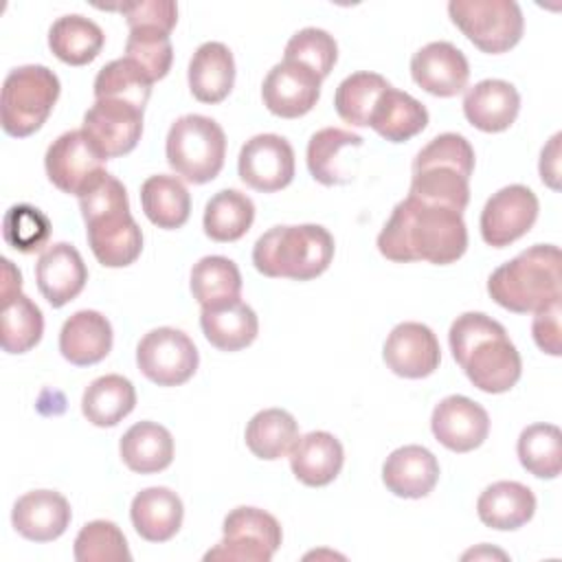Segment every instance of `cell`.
Returning a JSON list of instances; mask_svg holds the SVG:
<instances>
[{
  "instance_id": "6da1fadb",
  "label": "cell",
  "mask_w": 562,
  "mask_h": 562,
  "mask_svg": "<svg viewBox=\"0 0 562 562\" xmlns=\"http://www.w3.org/2000/svg\"><path fill=\"white\" fill-rule=\"evenodd\" d=\"M468 248V228L463 213L419 202L406 195L395 204L391 217L378 235V250L395 263L428 261L448 266L463 257Z\"/></svg>"
},
{
  "instance_id": "7a4b0ae2",
  "label": "cell",
  "mask_w": 562,
  "mask_h": 562,
  "mask_svg": "<svg viewBox=\"0 0 562 562\" xmlns=\"http://www.w3.org/2000/svg\"><path fill=\"white\" fill-rule=\"evenodd\" d=\"M452 358L483 393L509 391L522 373V360L505 327L483 312L457 316L448 331Z\"/></svg>"
},
{
  "instance_id": "3957f363",
  "label": "cell",
  "mask_w": 562,
  "mask_h": 562,
  "mask_svg": "<svg viewBox=\"0 0 562 562\" xmlns=\"http://www.w3.org/2000/svg\"><path fill=\"white\" fill-rule=\"evenodd\" d=\"M79 211L86 222L88 246L105 268H125L140 257L143 231L130 213L121 180L103 171L81 195Z\"/></svg>"
},
{
  "instance_id": "277c9868",
  "label": "cell",
  "mask_w": 562,
  "mask_h": 562,
  "mask_svg": "<svg viewBox=\"0 0 562 562\" xmlns=\"http://www.w3.org/2000/svg\"><path fill=\"white\" fill-rule=\"evenodd\" d=\"M472 171L474 149L468 138L454 132L439 134L417 151L408 195L463 213L470 202Z\"/></svg>"
},
{
  "instance_id": "5b68a950",
  "label": "cell",
  "mask_w": 562,
  "mask_h": 562,
  "mask_svg": "<svg viewBox=\"0 0 562 562\" xmlns=\"http://www.w3.org/2000/svg\"><path fill=\"white\" fill-rule=\"evenodd\" d=\"M562 255L553 244H536L498 266L487 279V294L501 307L527 314L562 299Z\"/></svg>"
},
{
  "instance_id": "8992f818",
  "label": "cell",
  "mask_w": 562,
  "mask_h": 562,
  "mask_svg": "<svg viewBox=\"0 0 562 562\" xmlns=\"http://www.w3.org/2000/svg\"><path fill=\"white\" fill-rule=\"evenodd\" d=\"M334 248L331 233L318 224L272 226L255 241L252 263L270 279L310 281L329 268Z\"/></svg>"
},
{
  "instance_id": "52a82bcc",
  "label": "cell",
  "mask_w": 562,
  "mask_h": 562,
  "mask_svg": "<svg viewBox=\"0 0 562 562\" xmlns=\"http://www.w3.org/2000/svg\"><path fill=\"white\" fill-rule=\"evenodd\" d=\"M57 75L40 64L13 68L2 83L0 123L9 136L24 138L35 134L50 116L59 99Z\"/></svg>"
},
{
  "instance_id": "ba28073f",
  "label": "cell",
  "mask_w": 562,
  "mask_h": 562,
  "mask_svg": "<svg viewBox=\"0 0 562 562\" xmlns=\"http://www.w3.org/2000/svg\"><path fill=\"white\" fill-rule=\"evenodd\" d=\"M167 162L187 182L204 184L220 176L226 158V134L204 114L176 119L167 134Z\"/></svg>"
},
{
  "instance_id": "9c48e42d",
  "label": "cell",
  "mask_w": 562,
  "mask_h": 562,
  "mask_svg": "<svg viewBox=\"0 0 562 562\" xmlns=\"http://www.w3.org/2000/svg\"><path fill=\"white\" fill-rule=\"evenodd\" d=\"M452 24L483 53L498 55L514 48L525 31V18L514 0H452Z\"/></svg>"
},
{
  "instance_id": "30bf717a",
  "label": "cell",
  "mask_w": 562,
  "mask_h": 562,
  "mask_svg": "<svg viewBox=\"0 0 562 562\" xmlns=\"http://www.w3.org/2000/svg\"><path fill=\"white\" fill-rule=\"evenodd\" d=\"M224 538L204 553V560L270 562L281 547L279 520L259 507H235L222 525Z\"/></svg>"
},
{
  "instance_id": "8fae6325",
  "label": "cell",
  "mask_w": 562,
  "mask_h": 562,
  "mask_svg": "<svg viewBox=\"0 0 562 562\" xmlns=\"http://www.w3.org/2000/svg\"><path fill=\"white\" fill-rule=\"evenodd\" d=\"M198 349L193 340L176 327L147 331L136 347L140 373L158 386H180L198 371Z\"/></svg>"
},
{
  "instance_id": "7c38bea8",
  "label": "cell",
  "mask_w": 562,
  "mask_h": 562,
  "mask_svg": "<svg viewBox=\"0 0 562 562\" xmlns=\"http://www.w3.org/2000/svg\"><path fill=\"white\" fill-rule=\"evenodd\" d=\"M105 160L83 130H70L48 145L44 167L59 191L79 198L105 171Z\"/></svg>"
},
{
  "instance_id": "4fadbf2b",
  "label": "cell",
  "mask_w": 562,
  "mask_h": 562,
  "mask_svg": "<svg viewBox=\"0 0 562 562\" xmlns=\"http://www.w3.org/2000/svg\"><path fill=\"white\" fill-rule=\"evenodd\" d=\"M538 198L525 184L498 189L481 211V237L492 248H505L527 235L538 220Z\"/></svg>"
},
{
  "instance_id": "5bb4252c",
  "label": "cell",
  "mask_w": 562,
  "mask_h": 562,
  "mask_svg": "<svg viewBox=\"0 0 562 562\" xmlns=\"http://www.w3.org/2000/svg\"><path fill=\"white\" fill-rule=\"evenodd\" d=\"M237 171L241 182L255 191H281L294 178V149L279 134H257L241 145Z\"/></svg>"
},
{
  "instance_id": "9a60e30c",
  "label": "cell",
  "mask_w": 562,
  "mask_h": 562,
  "mask_svg": "<svg viewBox=\"0 0 562 562\" xmlns=\"http://www.w3.org/2000/svg\"><path fill=\"white\" fill-rule=\"evenodd\" d=\"M81 130L105 158L130 154L143 134V110L119 99H94L83 114Z\"/></svg>"
},
{
  "instance_id": "2e32d148",
  "label": "cell",
  "mask_w": 562,
  "mask_h": 562,
  "mask_svg": "<svg viewBox=\"0 0 562 562\" xmlns=\"http://www.w3.org/2000/svg\"><path fill=\"white\" fill-rule=\"evenodd\" d=\"M321 77L296 61L274 64L261 86L263 105L281 119H299L307 114L321 97Z\"/></svg>"
},
{
  "instance_id": "e0dca14e",
  "label": "cell",
  "mask_w": 562,
  "mask_h": 562,
  "mask_svg": "<svg viewBox=\"0 0 562 562\" xmlns=\"http://www.w3.org/2000/svg\"><path fill=\"white\" fill-rule=\"evenodd\" d=\"M382 358L395 375L419 380L439 369L441 349L428 325L406 321L395 325L386 336Z\"/></svg>"
},
{
  "instance_id": "ac0fdd59",
  "label": "cell",
  "mask_w": 562,
  "mask_h": 562,
  "mask_svg": "<svg viewBox=\"0 0 562 562\" xmlns=\"http://www.w3.org/2000/svg\"><path fill=\"white\" fill-rule=\"evenodd\" d=\"M435 439L452 452H470L490 435L487 411L465 395L443 397L430 417Z\"/></svg>"
},
{
  "instance_id": "d6986e66",
  "label": "cell",
  "mask_w": 562,
  "mask_h": 562,
  "mask_svg": "<svg viewBox=\"0 0 562 562\" xmlns=\"http://www.w3.org/2000/svg\"><path fill=\"white\" fill-rule=\"evenodd\" d=\"M413 81L435 97H454L468 88L470 64L450 42H430L411 57Z\"/></svg>"
},
{
  "instance_id": "ffe728a7",
  "label": "cell",
  "mask_w": 562,
  "mask_h": 562,
  "mask_svg": "<svg viewBox=\"0 0 562 562\" xmlns=\"http://www.w3.org/2000/svg\"><path fill=\"white\" fill-rule=\"evenodd\" d=\"M35 281L53 307H64L79 296L88 281V268L79 250L66 241L46 246L35 263Z\"/></svg>"
},
{
  "instance_id": "44dd1931",
  "label": "cell",
  "mask_w": 562,
  "mask_h": 562,
  "mask_svg": "<svg viewBox=\"0 0 562 562\" xmlns=\"http://www.w3.org/2000/svg\"><path fill=\"white\" fill-rule=\"evenodd\" d=\"M68 501L53 490H33L20 496L11 512L13 529L33 542L57 540L70 525Z\"/></svg>"
},
{
  "instance_id": "7402d4cb",
  "label": "cell",
  "mask_w": 562,
  "mask_h": 562,
  "mask_svg": "<svg viewBox=\"0 0 562 562\" xmlns=\"http://www.w3.org/2000/svg\"><path fill=\"white\" fill-rule=\"evenodd\" d=\"M439 481L437 457L417 443L393 450L382 465V483L400 498H424Z\"/></svg>"
},
{
  "instance_id": "603a6c76",
  "label": "cell",
  "mask_w": 562,
  "mask_h": 562,
  "mask_svg": "<svg viewBox=\"0 0 562 562\" xmlns=\"http://www.w3.org/2000/svg\"><path fill=\"white\" fill-rule=\"evenodd\" d=\"M520 110L518 90L505 79H483L468 88L463 97V114L470 125L481 132H505L512 127Z\"/></svg>"
},
{
  "instance_id": "cb8c5ba5",
  "label": "cell",
  "mask_w": 562,
  "mask_h": 562,
  "mask_svg": "<svg viewBox=\"0 0 562 562\" xmlns=\"http://www.w3.org/2000/svg\"><path fill=\"white\" fill-rule=\"evenodd\" d=\"M112 349V325L97 310H79L64 321L59 351L75 367L101 362Z\"/></svg>"
},
{
  "instance_id": "d4e9b609",
  "label": "cell",
  "mask_w": 562,
  "mask_h": 562,
  "mask_svg": "<svg viewBox=\"0 0 562 562\" xmlns=\"http://www.w3.org/2000/svg\"><path fill=\"white\" fill-rule=\"evenodd\" d=\"M342 443L327 430H312L296 439L290 450L292 474L310 487L329 485L342 470Z\"/></svg>"
},
{
  "instance_id": "484cf974",
  "label": "cell",
  "mask_w": 562,
  "mask_h": 562,
  "mask_svg": "<svg viewBox=\"0 0 562 562\" xmlns=\"http://www.w3.org/2000/svg\"><path fill=\"white\" fill-rule=\"evenodd\" d=\"M189 90L200 103L224 101L235 83V59L226 44L204 42L189 61Z\"/></svg>"
},
{
  "instance_id": "4316f807",
  "label": "cell",
  "mask_w": 562,
  "mask_h": 562,
  "mask_svg": "<svg viewBox=\"0 0 562 562\" xmlns=\"http://www.w3.org/2000/svg\"><path fill=\"white\" fill-rule=\"evenodd\" d=\"M130 518L136 533L147 542L171 540L184 518L180 496L169 487H147L132 498Z\"/></svg>"
},
{
  "instance_id": "83f0119b",
  "label": "cell",
  "mask_w": 562,
  "mask_h": 562,
  "mask_svg": "<svg viewBox=\"0 0 562 562\" xmlns=\"http://www.w3.org/2000/svg\"><path fill=\"white\" fill-rule=\"evenodd\" d=\"M200 327L204 338L220 351L246 349L259 334L257 314L241 299L202 307Z\"/></svg>"
},
{
  "instance_id": "f1b7e54d",
  "label": "cell",
  "mask_w": 562,
  "mask_h": 562,
  "mask_svg": "<svg viewBox=\"0 0 562 562\" xmlns=\"http://www.w3.org/2000/svg\"><path fill=\"white\" fill-rule=\"evenodd\" d=\"M536 512L533 492L518 481H496L487 485L479 501L476 514L481 522L496 531H514L531 520Z\"/></svg>"
},
{
  "instance_id": "f546056e",
  "label": "cell",
  "mask_w": 562,
  "mask_h": 562,
  "mask_svg": "<svg viewBox=\"0 0 562 562\" xmlns=\"http://www.w3.org/2000/svg\"><path fill=\"white\" fill-rule=\"evenodd\" d=\"M426 125H428L426 105L415 97H411L408 92H402L393 86H389L380 94L369 116V127H373L389 143L411 140Z\"/></svg>"
},
{
  "instance_id": "4dcf8cb0",
  "label": "cell",
  "mask_w": 562,
  "mask_h": 562,
  "mask_svg": "<svg viewBox=\"0 0 562 562\" xmlns=\"http://www.w3.org/2000/svg\"><path fill=\"white\" fill-rule=\"evenodd\" d=\"M123 463L138 474H156L173 461V437L156 422H138L121 437Z\"/></svg>"
},
{
  "instance_id": "1f68e13d",
  "label": "cell",
  "mask_w": 562,
  "mask_h": 562,
  "mask_svg": "<svg viewBox=\"0 0 562 562\" xmlns=\"http://www.w3.org/2000/svg\"><path fill=\"white\" fill-rule=\"evenodd\" d=\"M105 35L101 26L79 13L61 15L48 29V46L53 55L68 66H86L101 53Z\"/></svg>"
},
{
  "instance_id": "d6a6232c",
  "label": "cell",
  "mask_w": 562,
  "mask_h": 562,
  "mask_svg": "<svg viewBox=\"0 0 562 562\" xmlns=\"http://www.w3.org/2000/svg\"><path fill=\"white\" fill-rule=\"evenodd\" d=\"M360 145L362 136L342 127H323L316 134H312L305 158L312 178L325 187L349 182L353 176L340 156L345 149Z\"/></svg>"
},
{
  "instance_id": "836d02e7",
  "label": "cell",
  "mask_w": 562,
  "mask_h": 562,
  "mask_svg": "<svg viewBox=\"0 0 562 562\" xmlns=\"http://www.w3.org/2000/svg\"><path fill=\"white\" fill-rule=\"evenodd\" d=\"M134 406H136L134 384L119 373H108L92 380L86 386L81 397L83 417L99 428L116 426L134 411Z\"/></svg>"
},
{
  "instance_id": "e575fe53",
  "label": "cell",
  "mask_w": 562,
  "mask_h": 562,
  "mask_svg": "<svg viewBox=\"0 0 562 562\" xmlns=\"http://www.w3.org/2000/svg\"><path fill=\"white\" fill-rule=\"evenodd\" d=\"M140 204L147 220L165 231L187 224L191 213V195L176 176H149L140 184Z\"/></svg>"
},
{
  "instance_id": "d590c367",
  "label": "cell",
  "mask_w": 562,
  "mask_h": 562,
  "mask_svg": "<svg viewBox=\"0 0 562 562\" xmlns=\"http://www.w3.org/2000/svg\"><path fill=\"white\" fill-rule=\"evenodd\" d=\"M255 222L252 200L237 189L217 191L204 206L202 226L206 237L213 241H237L241 239Z\"/></svg>"
},
{
  "instance_id": "8d00e7d4",
  "label": "cell",
  "mask_w": 562,
  "mask_h": 562,
  "mask_svg": "<svg viewBox=\"0 0 562 562\" xmlns=\"http://www.w3.org/2000/svg\"><path fill=\"white\" fill-rule=\"evenodd\" d=\"M244 439L255 457L263 461H277L290 454L292 446L296 443L299 424L283 408H263L250 417Z\"/></svg>"
},
{
  "instance_id": "74e56055",
  "label": "cell",
  "mask_w": 562,
  "mask_h": 562,
  "mask_svg": "<svg viewBox=\"0 0 562 562\" xmlns=\"http://www.w3.org/2000/svg\"><path fill=\"white\" fill-rule=\"evenodd\" d=\"M191 294L202 307L235 301L241 294V274L233 259L222 255L202 257L191 268Z\"/></svg>"
},
{
  "instance_id": "f35d334b",
  "label": "cell",
  "mask_w": 562,
  "mask_h": 562,
  "mask_svg": "<svg viewBox=\"0 0 562 562\" xmlns=\"http://www.w3.org/2000/svg\"><path fill=\"white\" fill-rule=\"evenodd\" d=\"M520 465L538 479H555L562 468V435L553 424L527 426L516 443Z\"/></svg>"
},
{
  "instance_id": "ab89813d",
  "label": "cell",
  "mask_w": 562,
  "mask_h": 562,
  "mask_svg": "<svg viewBox=\"0 0 562 562\" xmlns=\"http://www.w3.org/2000/svg\"><path fill=\"white\" fill-rule=\"evenodd\" d=\"M151 83L136 61L127 57L112 59L94 77V99H119L145 110L151 97Z\"/></svg>"
},
{
  "instance_id": "60d3db41",
  "label": "cell",
  "mask_w": 562,
  "mask_h": 562,
  "mask_svg": "<svg viewBox=\"0 0 562 562\" xmlns=\"http://www.w3.org/2000/svg\"><path fill=\"white\" fill-rule=\"evenodd\" d=\"M44 334L42 310L26 296L18 294L2 305L0 312V345L7 353L31 351Z\"/></svg>"
},
{
  "instance_id": "b9f144b4",
  "label": "cell",
  "mask_w": 562,
  "mask_h": 562,
  "mask_svg": "<svg viewBox=\"0 0 562 562\" xmlns=\"http://www.w3.org/2000/svg\"><path fill=\"white\" fill-rule=\"evenodd\" d=\"M389 86L391 83L378 72H369V70L353 72L338 83L336 94H334V108L345 123L364 127V125H369V116H371L380 94Z\"/></svg>"
},
{
  "instance_id": "7bdbcfd3",
  "label": "cell",
  "mask_w": 562,
  "mask_h": 562,
  "mask_svg": "<svg viewBox=\"0 0 562 562\" xmlns=\"http://www.w3.org/2000/svg\"><path fill=\"white\" fill-rule=\"evenodd\" d=\"M77 562H130L132 553L123 531L112 520H90L75 538Z\"/></svg>"
},
{
  "instance_id": "ee69618b",
  "label": "cell",
  "mask_w": 562,
  "mask_h": 562,
  "mask_svg": "<svg viewBox=\"0 0 562 562\" xmlns=\"http://www.w3.org/2000/svg\"><path fill=\"white\" fill-rule=\"evenodd\" d=\"M125 57L136 61L151 81L162 79L173 61V48L169 33L158 26L130 29L125 42Z\"/></svg>"
},
{
  "instance_id": "f6af8a7d",
  "label": "cell",
  "mask_w": 562,
  "mask_h": 562,
  "mask_svg": "<svg viewBox=\"0 0 562 562\" xmlns=\"http://www.w3.org/2000/svg\"><path fill=\"white\" fill-rule=\"evenodd\" d=\"M283 59L296 61V64L310 68L312 72H316L321 79H325L338 59V44H336L334 35H329L327 31L307 26V29L296 31L288 40Z\"/></svg>"
},
{
  "instance_id": "bcb514c9",
  "label": "cell",
  "mask_w": 562,
  "mask_h": 562,
  "mask_svg": "<svg viewBox=\"0 0 562 562\" xmlns=\"http://www.w3.org/2000/svg\"><path fill=\"white\" fill-rule=\"evenodd\" d=\"M2 237L18 252L42 250L50 237V220L31 204H13L2 220Z\"/></svg>"
},
{
  "instance_id": "7dc6e473",
  "label": "cell",
  "mask_w": 562,
  "mask_h": 562,
  "mask_svg": "<svg viewBox=\"0 0 562 562\" xmlns=\"http://www.w3.org/2000/svg\"><path fill=\"white\" fill-rule=\"evenodd\" d=\"M127 26L136 29V26H158L167 33L173 31L176 22H178V4L171 0H147V2H127L116 7Z\"/></svg>"
},
{
  "instance_id": "c3c4849f",
  "label": "cell",
  "mask_w": 562,
  "mask_h": 562,
  "mask_svg": "<svg viewBox=\"0 0 562 562\" xmlns=\"http://www.w3.org/2000/svg\"><path fill=\"white\" fill-rule=\"evenodd\" d=\"M560 301H551L549 305L540 307L533 312V323H531V334L536 345L549 353V356H560L562 353V342H560Z\"/></svg>"
},
{
  "instance_id": "681fc988",
  "label": "cell",
  "mask_w": 562,
  "mask_h": 562,
  "mask_svg": "<svg viewBox=\"0 0 562 562\" xmlns=\"http://www.w3.org/2000/svg\"><path fill=\"white\" fill-rule=\"evenodd\" d=\"M560 134H553L547 147H542L540 154V178L547 182L551 189H558V178H560Z\"/></svg>"
},
{
  "instance_id": "f907efd6",
  "label": "cell",
  "mask_w": 562,
  "mask_h": 562,
  "mask_svg": "<svg viewBox=\"0 0 562 562\" xmlns=\"http://www.w3.org/2000/svg\"><path fill=\"white\" fill-rule=\"evenodd\" d=\"M0 263H2L0 301H2V305H4V303H9L13 296L20 294V290H22V274H20V270H18L7 257H2Z\"/></svg>"
}]
</instances>
